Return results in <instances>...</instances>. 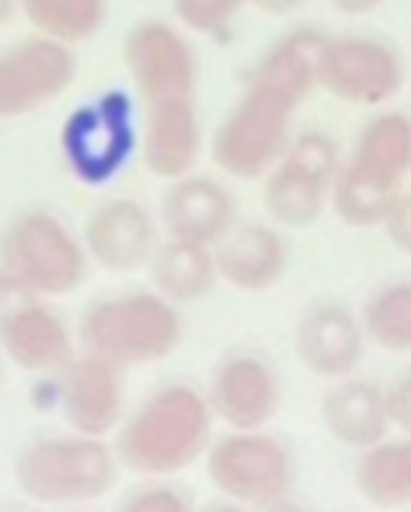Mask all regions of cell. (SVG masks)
<instances>
[{"instance_id": "10", "label": "cell", "mask_w": 411, "mask_h": 512, "mask_svg": "<svg viewBox=\"0 0 411 512\" xmlns=\"http://www.w3.org/2000/svg\"><path fill=\"white\" fill-rule=\"evenodd\" d=\"M0 352L28 373H60L77 356L67 321L11 272L0 276Z\"/></svg>"}, {"instance_id": "2", "label": "cell", "mask_w": 411, "mask_h": 512, "mask_svg": "<svg viewBox=\"0 0 411 512\" xmlns=\"http://www.w3.org/2000/svg\"><path fill=\"white\" fill-rule=\"evenodd\" d=\"M182 338L185 324L178 304H171L157 290H133L95 300L81 317L84 352H95L122 370L175 356Z\"/></svg>"}, {"instance_id": "25", "label": "cell", "mask_w": 411, "mask_h": 512, "mask_svg": "<svg viewBox=\"0 0 411 512\" xmlns=\"http://www.w3.org/2000/svg\"><path fill=\"white\" fill-rule=\"evenodd\" d=\"M401 185L384 182V178L370 175L359 164H352L349 157L342 161L335 175V185H331V209L342 223L356 230H373L384 227L387 209L398 199Z\"/></svg>"}, {"instance_id": "4", "label": "cell", "mask_w": 411, "mask_h": 512, "mask_svg": "<svg viewBox=\"0 0 411 512\" xmlns=\"http://www.w3.org/2000/svg\"><path fill=\"white\" fill-rule=\"evenodd\" d=\"M297 105L265 84L244 81V91L209 136V157L227 178L255 182L279 164L293 140Z\"/></svg>"}, {"instance_id": "5", "label": "cell", "mask_w": 411, "mask_h": 512, "mask_svg": "<svg viewBox=\"0 0 411 512\" xmlns=\"http://www.w3.org/2000/svg\"><path fill=\"white\" fill-rule=\"evenodd\" d=\"M4 269L39 297H70L91 272L84 237L49 209H21L0 234Z\"/></svg>"}, {"instance_id": "29", "label": "cell", "mask_w": 411, "mask_h": 512, "mask_svg": "<svg viewBox=\"0 0 411 512\" xmlns=\"http://www.w3.org/2000/svg\"><path fill=\"white\" fill-rule=\"evenodd\" d=\"M115 512H196L189 495L175 485H143L133 488L126 499L115 506Z\"/></svg>"}, {"instance_id": "16", "label": "cell", "mask_w": 411, "mask_h": 512, "mask_svg": "<svg viewBox=\"0 0 411 512\" xmlns=\"http://www.w3.org/2000/svg\"><path fill=\"white\" fill-rule=\"evenodd\" d=\"M203 143L196 95L140 105V164L154 178L175 182L196 171Z\"/></svg>"}, {"instance_id": "36", "label": "cell", "mask_w": 411, "mask_h": 512, "mask_svg": "<svg viewBox=\"0 0 411 512\" xmlns=\"http://www.w3.org/2000/svg\"><path fill=\"white\" fill-rule=\"evenodd\" d=\"M203 512H251V506H241V502L227 499V502H213V506H206Z\"/></svg>"}, {"instance_id": "7", "label": "cell", "mask_w": 411, "mask_h": 512, "mask_svg": "<svg viewBox=\"0 0 411 512\" xmlns=\"http://www.w3.org/2000/svg\"><path fill=\"white\" fill-rule=\"evenodd\" d=\"M345 154L335 136L304 129L290 140L279 164L262 178V203L276 227H314L331 206V185Z\"/></svg>"}, {"instance_id": "18", "label": "cell", "mask_w": 411, "mask_h": 512, "mask_svg": "<svg viewBox=\"0 0 411 512\" xmlns=\"http://www.w3.org/2000/svg\"><path fill=\"white\" fill-rule=\"evenodd\" d=\"M161 223L168 237H182V241L213 248L237 223V199L220 178L189 171V175L175 178L171 189L164 192Z\"/></svg>"}, {"instance_id": "27", "label": "cell", "mask_w": 411, "mask_h": 512, "mask_svg": "<svg viewBox=\"0 0 411 512\" xmlns=\"http://www.w3.org/2000/svg\"><path fill=\"white\" fill-rule=\"evenodd\" d=\"M363 331L366 342L384 352H411V279L384 283L366 297L363 304Z\"/></svg>"}, {"instance_id": "22", "label": "cell", "mask_w": 411, "mask_h": 512, "mask_svg": "<svg viewBox=\"0 0 411 512\" xmlns=\"http://www.w3.org/2000/svg\"><path fill=\"white\" fill-rule=\"evenodd\" d=\"M150 283L161 297H168L171 304H199L220 283L216 272V255L209 244L182 241V237H168L161 241L157 255L150 258Z\"/></svg>"}, {"instance_id": "24", "label": "cell", "mask_w": 411, "mask_h": 512, "mask_svg": "<svg viewBox=\"0 0 411 512\" xmlns=\"http://www.w3.org/2000/svg\"><path fill=\"white\" fill-rule=\"evenodd\" d=\"M356 492L377 509H408L411 506V436L384 439L359 453Z\"/></svg>"}, {"instance_id": "12", "label": "cell", "mask_w": 411, "mask_h": 512, "mask_svg": "<svg viewBox=\"0 0 411 512\" xmlns=\"http://www.w3.org/2000/svg\"><path fill=\"white\" fill-rule=\"evenodd\" d=\"M77 81V53L67 42L32 32L0 49V119H21L63 98Z\"/></svg>"}, {"instance_id": "17", "label": "cell", "mask_w": 411, "mask_h": 512, "mask_svg": "<svg viewBox=\"0 0 411 512\" xmlns=\"http://www.w3.org/2000/svg\"><path fill=\"white\" fill-rule=\"evenodd\" d=\"M297 359L321 380H345L366 359L363 321L338 300L307 307L297 321Z\"/></svg>"}, {"instance_id": "32", "label": "cell", "mask_w": 411, "mask_h": 512, "mask_svg": "<svg viewBox=\"0 0 411 512\" xmlns=\"http://www.w3.org/2000/svg\"><path fill=\"white\" fill-rule=\"evenodd\" d=\"M248 7H255V11H262V14H272V18H286V14L300 11L304 0H248Z\"/></svg>"}, {"instance_id": "11", "label": "cell", "mask_w": 411, "mask_h": 512, "mask_svg": "<svg viewBox=\"0 0 411 512\" xmlns=\"http://www.w3.org/2000/svg\"><path fill=\"white\" fill-rule=\"evenodd\" d=\"M122 67L133 84L136 98H189L199 88V56L189 35L161 18L136 21L122 39Z\"/></svg>"}, {"instance_id": "21", "label": "cell", "mask_w": 411, "mask_h": 512, "mask_svg": "<svg viewBox=\"0 0 411 512\" xmlns=\"http://www.w3.org/2000/svg\"><path fill=\"white\" fill-rule=\"evenodd\" d=\"M324 39H328V32H321V28H314V25L293 28V32H286L283 39H276L258 56L248 81L279 91V95L290 98V102L300 108L317 88H321Z\"/></svg>"}, {"instance_id": "35", "label": "cell", "mask_w": 411, "mask_h": 512, "mask_svg": "<svg viewBox=\"0 0 411 512\" xmlns=\"http://www.w3.org/2000/svg\"><path fill=\"white\" fill-rule=\"evenodd\" d=\"M18 11H21V0H0V28H4Z\"/></svg>"}, {"instance_id": "6", "label": "cell", "mask_w": 411, "mask_h": 512, "mask_svg": "<svg viewBox=\"0 0 411 512\" xmlns=\"http://www.w3.org/2000/svg\"><path fill=\"white\" fill-rule=\"evenodd\" d=\"M60 157L77 182H112L133 157H140L136 98L115 88L77 105L60 126Z\"/></svg>"}, {"instance_id": "31", "label": "cell", "mask_w": 411, "mask_h": 512, "mask_svg": "<svg viewBox=\"0 0 411 512\" xmlns=\"http://www.w3.org/2000/svg\"><path fill=\"white\" fill-rule=\"evenodd\" d=\"M387 411H391L394 429L411 436V370L401 373V377L387 387Z\"/></svg>"}, {"instance_id": "39", "label": "cell", "mask_w": 411, "mask_h": 512, "mask_svg": "<svg viewBox=\"0 0 411 512\" xmlns=\"http://www.w3.org/2000/svg\"><path fill=\"white\" fill-rule=\"evenodd\" d=\"M67 512H81V509H67Z\"/></svg>"}, {"instance_id": "40", "label": "cell", "mask_w": 411, "mask_h": 512, "mask_svg": "<svg viewBox=\"0 0 411 512\" xmlns=\"http://www.w3.org/2000/svg\"><path fill=\"white\" fill-rule=\"evenodd\" d=\"M0 380H4V373H0Z\"/></svg>"}, {"instance_id": "38", "label": "cell", "mask_w": 411, "mask_h": 512, "mask_svg": "<svg viewBox=\"0 0 411 512\" xmlns=\"http://www.w3.org/2000/svg\"><path fill=\"white\" fill-rule=\"evenodd\" d=\"M4 512H25V509H4Z\"/></svg>"}, {"instance_id": "14", "label": "cell", "mask_w": 411, "mask_h": 512, "mask_svg": "<svg viewBox=\"0 0 411 512\" xmlns=\"http://www.w3.org/2000/svg\"><path fill=\"white\" fill-rule=\"evenodd\" d=\"M81 237L91 262L115 276L147 269L150 258L161 248V227H157L154 213L126 196L105 199L102 206L91 209Z\"/></svg>"}, {"instance_id": "26", "label": "cell", "mask_w": 411, "mask_h": 512, "mask_svg": "<svg viewBox=\"0 0 411 512\" xmlns=\"http://www.w3.org/2000/svg\"><path fill=\"white\" fill-rule=\"evenodd\" d=\"M21 14L32 32L77 49L105 28L108 0H21Z\"/></svg>"}, {"instance_id": "30", "label": "cell", "mask_w": 411, "mask_h": 512, "mask_svg": "<svg viewBox=\"0 0 411 512\" xmlns=\"http://www.w3.org/2000/svg\"><path fill=\"white\" fill-rule=\"evenodd\" d=\"M380 230H384L387 241H391L401 255H411V189L398 192V199L387 209V220Z\"/></svg>"}, {"instance_id": "37", "label": "cell", "mask_w": 411, "mask_h": 512, "mask_svg": "<svg viewBox=\"0 0 411 512\" xmlns=\"http://www.w3.org/2000/svg\"><path fill=\"white\" fill-rule=\"evenodd\" d=\"M4 272H7V269H4V255H0V276H4Z\"/></svg>"}, {"instance_id": "8", "label": "cell", "mask_w": 411, "mask_h": 512, "mask_svg": "<svg viewBox=\"0 0 411 512\" xmlns=\"http://www.w3.org/2000/svg\"><path fill=\"white\" fill-rule=\"evenodd\" d=\"M206 474L223 499L262 509L293 492L297 464H293V453L283 439L262 429H230V436L209 443Z\"/></svg>"}, {"instance_id": "33", "label": "cell", "mask_w": 411, "mask_h": 512, "mask_svg": "<svg viewBox=\"0 0 411 512\" xmlns=\"http://www.w3.org/2000/svg\"><path fill=\"white\" fill-rule=\"evenodd\" d=\"M331 7H335L338 14H345V18H363V14H373L384 0H328Z\"/></svg>"}, {"instance_id": "23", "label": "cell", "mask_w": 411, "mask_h": 512, "mask_svg": "<svg viewBox=\"0 0 411 512\" xmlns=\"http://www.w3.org/2000/svg\"><path fill=\"white\" fill-rule=\"evenodd\" d=\"M349 161L384 182L405 185V178L411 175V115L401 108L373 112L359 126Z\"/></svg>"}, {"instance_id": "15", "label": "cell", "mask_w": 411, "mask_h": 512, "mask_svg": "<svg viewBox=\"0 0 411 512\" xmlns=\"http://www.w3.org/2000/svg\"><path fill=\"white\" fill-rule=\"evenodd\" d=\"M63 418L81 436H108L126 418V387L122 366L108 363L95 352H81L60 370L56 380Z\"/></svg>"}, {"instance_id": "13", "label": "cell", "mask_w": 411, "mask_h": 512, "mask_svg": "<svg viewBox=\"0 0 411 512\" xmlns=\"http://www.w3.org/2000/svg\"><path fill=\"white\" fill-rule=\"evenodd\" d=\"M206 401L227 429H265L283 405V380L258 352H227L209 373Z\"/></svg>"}, {"instance_id": "9", "label": "cell", "mask_w": 411, "mask_h": 512, "mask_svg": "<svg viewBox=\"0 0 411 512\" xmlns=\"http://www.w3.org/2000/svg\"><path fill=\"white\" fill-rule=\"evenodd\" d=\"M405 88V56L377 35H328L321 49V91L345 105L384 108Z\"/></svg>"}, {"instance_id": "34", "label": "cell", "mask_w": 411, "mask_h": 512, "mask_svg": "<svg viewBox=\"0 0 411 512\" xmlns=\"http://www.w3.org/2000/svg\"><path fill=\"white\" fill-rule=\"evenodd\" d=\"M258 512H310V509H307V506H300V502H293L290 495H286V499L269 502V506H262Z\"/></svg>"}, {"instance_id": "20", "label": "cell", "mask_w": 411, "mask_h": 512, "mask_svg": "<svg viewBox=\"0 0 411 512\" xmlns=\"http://www.w3.org/2000/svg\"><path fill=\"white\" fill-rule=\"evenodd\" d=\"M321 422L335 443L349 450H370L391 436V411H387V391L370 380H338L321 398Z\"/></svg>"}, {"instance_id": "3", "label": "cell", "mask_w": 411, "mask_h": 512, "mask_svg": "<svg viewBox=\"0 0 411 512\" xmlns=\"http://www.w3.org/2000/svg\"><path fill=\"white\" fill-rule=\"evenodd\" d=\"M119 467V453L102 436H39L14 457V481L32 502L74 506L112 492Z\"/></svg>"}, {"instance_id": "1", "label": "cell", "mask_w": 411, "mask_h": 512, "mask_svg": "<svg viewBox=\"0 0 411 512\" xmlns=\"http://www.w3.org/2000/svg\"><path fill=\"white\" fill-rule=\"evenodd\" d=\"M213 422V408L203 391L189 384L157 387L115 429L119 464L143 478L189 471L213 443Z\"/></svg>"}, {"instance_id": "28", "label": "cell", "mask_w": 411, "mask_h": 512, "mask_svg": "<svg viewBox=\"0 0 411 512\" xmlns=\"http://www.w3.org/2000/svg\"><path fill=\"white\" fill-rule=\"evenodd\" d=\"M171 7L185 32L223 35L234 25L237 14L248 7V0H171Z\"/></svg>"}, {"instance_id": "19", "label": "cell", "mask_w": 411, "mask_h": 512, "mask_svg": "<svg viewBox=\"0 0 411 512\" xmlns=\"http://www.w3.org/2000/svg\"><path fill=\"white\" fill-rule=\"evenodd\" d=\"M216 272L227 286L241 293H265L286 276L290 244L269 223H234L213 244Z\"/></svg>"}]
</instances>
